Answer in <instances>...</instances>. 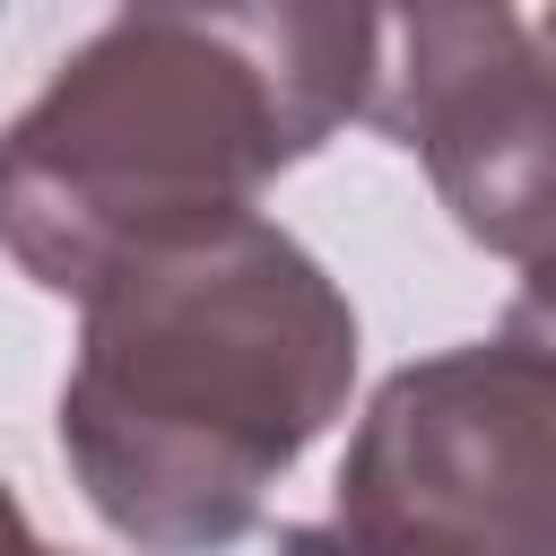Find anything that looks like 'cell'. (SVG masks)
<instances>
[{"label": "cell", "mask_w": 556, "mask_h": 556, "mask_svg": "<svg viewBox=\"0 0 556 556\" xmlns=\"http://www.w3.org/2000/svg\"><path fill=\"white\" fill-rule=\"evenodd\" d=\"M0 556H61L52 539H35V521H26V504L0 486Z\"/></svg>", "instance_id": "52a82bcc"}, {"label": "cell", "mask_w": 556, "mask_h": 556, "mask_svg": "<svg viewBox=\"0 0 556 556\" xmlns=\"http://www.w3.org/2000/svg\"><path fill=\"white\" fill-rule=\"evenodd\" d=\"M469 556H556V339L504 330L400 365L339 460V504Z\"/></svg>", "instance_id": "277c9868"}, {"label": "cell", "mask_w": 556, "mask_h": 556, "mask_svg": "<svg viewBox=\"0 0 556 556\" xmlns=\"http://www.w3.org/2000/svg\"><path fill=\"white\" fill-rule=\"evenodd\" d=\"M278 556H469L434 530H408V521H374V513H330V521H295L278 530Z\"/></svg>", "instance_id": "8992f818"}, {"label": "cell", "mask_w": 556, "mask_h": 556, "mask_svg": "<svg viewBox=\"0 0 556 556\" xmlns=\"http://www.w3.org/2000/svg\"><path fill=\"white\" fill-rule=\"evenodd\" d=\"M278 165L295 139L261 70L200 26L122 9L0 130V252L87 304L139 252L252 217Z\"/></svg>", "instance_id": "7a4b0ae2"}, {"label": "cell", "mask_w": 556, "mask_h": 556, "mask_svg": "<svg viewBox=\"0 0 556 556\" xmlns=\"http://www.w3.org/2000/svg\"><path fill=\"white\" fill-rule=\"evenodd\" d=\"M130 17H174L217 35L261 70V87L287 113L295 156L365 122L374 61H382V0H122Z\"/></svg>", "instance_id": "5b68a950"}, {"label": "cell", "mask_w": 556, "mask_h": 556, "mask_svg": "<svg viewBox=\"0 0 556 556\" xmlns=\"http://www.w3.org/2000/svg\"><path fill=\"white\" fill-rule=\"evenodd\" d=\"M356 382V304L261 208L139 252L78 304L61 460L139 556H226Z\"/></svg>", "instance_id": "6da1fadb"}, {"label": "cell", "mask_w": 556, "mask_h": 556, "mask_svg": "<svg viewBox=\"0 0 556 556\" xmlns=\"http://www.w3.org/2000/svg\"><path fill=\"white\" fill-rule=\"evenodd\" d=\"M0 9H9V0H0Z\"/></svg>", "instance_id": "ba28073f"}, {"label": "cell", "mask_w": 556, "mask_h": 556, "mask_svg": "<svg viewBox=\"0 0 556 556\" xmlns=\"http://www.w3.org/2000/svg\"><path fill=\"white\" fill-rule=\"evenodd\" d=\"M365 122L400 139L452 226L521 269L513 330L556 339V9L513 0H382Z\"/></svg>", "instance_id": "3957f363"}]
</instances>
